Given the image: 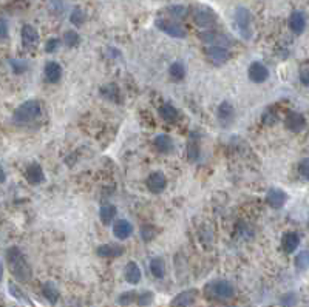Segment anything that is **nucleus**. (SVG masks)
I'll list each match as a JSON object with an SVG mask.
<instances>
[{"label":"nucleus","mask_w":309,"mask_h":307,"mask_svg":"<svg viewBox=\"0 0 309 307\" xmlns=\"http://www.w3.org/2000/svg\"><path fill=\"white\" fill-rule=\"evenodd\" d=\"M6 264L11 275L20 283H27L33 276L30 263L25 258L23 252L19 247H9L6 250Z\"/></svg>","instance_id":"obj_1"},{"label":"nucleus","mask_w":309,"mask_h":307,"mask_svg":"<svg viewBox=\"0 0 309 307\" xmlns=\"http://www.w3.org/2000/svg\"><path fill=\"white\" fill-rule=\"evenodd\" d=\"M41 114H42L41 102L36 100V99H31V100L23 102L22 105H19L16 108L14 116H12V121H14L16 124L25 125V124H31L36 119H39V118H41Z\"/></svg>","instance_id":"obj_2"},{"label":"nucleus","mask_w":309,"mask_h":307,"mask_svg":"<svg viewBox=\"0 0 309 307\" xmlns=\"http://www.w3.org/2000/svg\"><path fill=\"white\" fill-rule=\"evenodd\" d=\"M234 20H235V25H237V28H238L241 37H244L246 41H249L252 37V16H251V11L248 8H244V6H238L235 9Z\"/></svg>","instance_id":"obj_3"},{"label":"nucleus","mask_w":309,"mask_h":307,"mask_svg":"<svg viewBox=\"0 0 309 307\" xmlns=\"http://www.w3.org/2000/svg\"><path fill=\"white\" fill-rule=\"evenodd\" d=\"M206 292H209V295L215 300H230L235 295V289L232 286L230 281L226 279H216L209 286H206Z\"/></svg>","instance_id":"obj_4"},{"label":"nucleus","mask_w":309,"mask_h":307,"mask_svg":"<svg viewBox=\"0 0 309 307\" xmlns=\"http://www.w3.org/2000/svg\"><path fill=\"white\" fill-rule=\"evenodd\" d=\"M154 25H156L158 30L165 33L167 36L173 37V39H184V37L187 36V31L181 27V25L170 20V19H158L156 22H154Z\"/></svg>","instance_id":"obj_5"},{"label":"nucleus","mask_w":309,"mask_h":307,"mask_svg":"<svg viewBox=\"0 0 309 307\" xmlns=\"http://www.w3.org/2000/svg\"><path fill=\"white\" fill-rule=\"evenodd\" d=\"M193 22L201 28H210L216 23V14L209 6H197L193 11Z\"/></svg>","instance_id":"obj_6"},{"label":"nucleus","mask_w":309,"mask_h":307,"mask_svg":"<svg viewBox=\"0 0 309 307\" xmlns=\"http://www.w3.org/2000/svg\"><path fill=\"white\" fill-rule=\"evenodd\" d=\"M206 56L213 65H223L230 59V51L223 45H212L206 48Z\"/></svg>","instance_id":"obj_7"},{"label":"nucleus","mask_w":309,"mask_h":307,"mask_svg":"<svg viewBox=\"0 0 309 307\" xmlns=\"http://www.w3.org/2000/svg\"><path fill=\"white\" fill-rule=\"evenodd\" d=\"M285 125L292 133H302L306 129V119L299 111H289L285 118Z\"/></svg>","instance_id":"obj_8"},{"label":"nucleus","mask_w":309,"mask_h":307,"mask_svg":"<svg viewBox=\"0 0 309 307\" xmlns=\"http://www.w3.org/2000/svg\"><path fill=\"white\" fill-rule=\"evenodd\" d=\"M266 202L269 207H272L275 210H280L285 207V204L288 202V195L286 191H283L280 188H270L266 193Z\"/></svg>","instance_id":"obj_9"},{"label":"nucleus","mask_w":309,"mask_h":307,"mask_svg":"<svg viewBox=\"0 0 309 307\" xmlns=\"http://www.w3.org/2000/svg\"><path fill=\"white\" fill-rule=\"evenodd\" d=\"M248 76L254 84H263L269 78V70L261 62H252L248 70Z\"/></svg>","instance_id":"obj_10"},{"label":"nucleus","mask_w":309,"mask_h":307,"mask_svg":"<svg viewBox=\"0 0 309 307\" xmlns=\"http://www.w3.org/2000/svg\"><path fill=\"white\" fill-rule=\"evenodd\" d=\"M146 185L152 193L158 195V193H161V191H164V188L167 187V179L161 172H153L149 175Z\"/></svg>","instance_id":"obj_11"},{"label":"nucleus","mask_w":309,"mask_h":307,"mask_svg":"<svg viewBox=\"0 0 309 307\" xmlns=\"http://www.w3.org/2000/svg\"><path fill=\"white\" fill-rule=\"evenodd\" d=\"M216 116H218V121L223 127H227L230 125V122H234V118H235V108L234 105L230 104V102L224 100L218 107V111H216Z\"/></svg>","instance_id":"obj_12"},{"label":"nucleus","mask_w":309,"mask_h":307,"mask_svg":"<svg viewBox=\"0 0 309 307\" xmlns=\"http://www.w3.org/2000/svg\"><path fill=\"white\" fill-rule=\"evenodd\" d=\"M25 177H27V181L31 185H37V184L44 182L45 175H44V170H42L41 165H39L37 162H33V164L28 165L27 170H25Z\"/></svg>","instance_id":"obj_13"},{"label":"nucleus","mask_w":309,"mask_h":307,"mask_svg":"<svg viewBox=\"0 0 309 307\" xmlns=\"http://www.w3.org/2000/svg\"><path fill=\"white\" fill-rule=\"evenodd\" d=\"M22 44L27 48H36L39 44V31L33 27V25H25L22 28Z\"/></svg>","instance_id":"obj_14"},{"label":"nucleus","mask_w":309,"mask_h":307,"mask_svg":"<svg viewBox=\"0 0 309 307\" xmlns=\"http://www.w3.org/2000/svg\"><path fill=\"white\" fill-rule=\"evenodd\" d=\"M289 28L294 34L300 36L306 28V17L303 11H294L289 16Z\"/></svg>","instance_id":"obj_15"},{"label":"nucleus","mask_w":309,"mask_h":307,"mask_svg":"<svg viewBox=\"0 0 309 307\" xmlns=\"http://www.w3.org/2000/svg\"><path fill=\"white\" fill-rule=\"evenodd\" d=\"M44 74H45V81L50 84H57L62 78V67L57 62L51 60L48 62L45 68H44Z\"/></svg>","instance_id":"obj_16"},{"label":"nucleus","mask_w":309,"mask_h":307,"mask_svg":"<svg viewBox=\"0 0 309 307\" xmlns=\"http://www.w3.org/2000/svg\"><path fill=\"white\" fill-rule=\"evenodd\" d=\"M300 246V236L295 232H286L281 238V249L286 253H294Z\"/></svg>","instance_id":"obj_17"},{"label":"nucleus","mask_w":309,"mask_h":307,"mask_svg":"<svg viewBox=\"0 0 309 307\" xmlns=\"http://www.w3.org/2000/svg\"><path fill=\"white\" fill-rule=\"evenodd\" d=\"M133 233V225L127 219H118L113 224V235L118 239H127Z\"/></svg>","instance_id":"obj_18"},{"label":"nucleus","mask_w":309,"mask_h":307,"mask_svg":"<svg viewBox=\"0 0 309 307\" xmlns=\"http://www.w3.org/2000/svg\"><path fill=\"white\" fill-rule=\"evenodd\" d=\"M197 297H198V290L197 289L184 290L181 293H178V295L173 298L172 306H192L193 303L197 301Z\"/></svg>","instance_id":"obj_19"},{"label":"nucleus","mask_w":309,"mask_h":307,"mask_svg":"<svg viewBox=\"0 0 309 307\" xmlns=\"http://www.w3.org/2000/svg\"><path fill=\"white\" fill-rule=\"evenodd\" d=\"M124 253V249L116 244H102L96 249V255L101 258H118Z\"/></svg>","instance_id":"obj_20"},{"label":"nucleus","mask_w":309,"mask_h":307,"mask_svg":"<svg viewBox=\"0 0 309 307\" xmlns=\"http://www.w3.org/2000/svg\"><path fill=\"white\" fill-rule=\"evenodd\" d=\"M124 276L128 284H138L141 281V268L135 261H130L124 268Z\"/></svg>","instance_id":"obj_21"},{"label":"nucleus","mask_w":309,"mask_h":307,"mask_svg":"<svg viewBox=\"0 0 309 307\" xmlns=\"http://www.w3.org/2000/svg\"><path fill=\"white\" fill-rule=\"evenodd\" d=\"M200 137L197 133H190V137H189V144H187V156H189V161H197L200 158Z\"/></svg>","instance_id":"obj_22"},{"label":"nucleus","mask_w":309,"mask_h":307,"mask_svg":"<svg viewBox=\"0 0 309 307\" xmlns=\"http://www.w3.org/2000/svg\"><path fill=\"white\" fill-rule=\"evenodd\" d=\"M159 116L169 124H173L179 118V111L172 105V104H164L159 107Z\"/></svg>","instance_id":"obj_23"},{"label":"nucleus","mask_w":309,"mask_h":307,"mask_svg":"<svg viewBox=\"0 0 309 307\" xmlns=\"http://www.w3.org/2000/svg\"><path fill=\"white\" fill-rule=\"evenodd\" d=\"M153 144L159 153H170L173 150V140L167 134H158Z\"/></svg>","instance_id":"obj_24"},{"label":"nucleus","mask_w":309,"mask_h":307,"mask_svg":"<svg viewBox=\"0 0 309 307\" xmlns=\"http://www.w3.org/2000/svg\"><path fill=\"white\" fill-rule=\"evenodd\" d=\"M42 293L51 304H56L59 301V297H60L57 287L54 286V283H51V281H48V283H45L42 286Z\"/></svg>","instance_id":"obj_25"},{"label":"nucleus","mask_w":309,"mask_h":307,"mask_svg":"<svg viewBox=\"0 0 309 307\" xmlns=\"http://www.w3.org/2000/svg\"><path fill=\"white\" fill-rule=\"evenodd\" d=\"M200 37H201L203 42H209V44H213V45H223L224 46L226 44H229V41L226 39L224 36L218 34V33H213V31L203 33V34H200Z\"/></svg>","instance_id":"obj_26"},{"label":"nucleus","mask_w":309,"mask_h":307,"mask_svg":"<svg viewBox=\"0 0 309 307\" xmlns=\"http://www.w3.org/2000/svg\"><path fill=\"white\" fill-rule=\"evenodd\" d=\"M150 272L153 273L154 278H164L165 275V263L161 257H156L150 261Z\"/></svg>","instance_id":"obj_27"},{"label":"nucleus","mask_w":309,"mask_h":307,"mask_svg":"<svg viewBox=\"0 0 309 307\" xmlns=\"http://www.w3.org/2000/svg\"><path fill=\"white\" fill-rule=\"evenodd\" d=\"M116 213H118V209H116L114 206H111V204H107V206H102V207H101L99 218H101L102 222L108 225V224L114 219Z\"/></svg>","instance_id":"obj_28"},{"label":"nucleus","mask_w":309,"mask_h":307,"mask_svg":"<svg viewBox=\"0 0 309 307\" xmlns=\"http://www.w3.org/2000/svg\"><path fill=\"white\" fill-rule=\"evenodd\" d=\"M101 94L108 100L119 102V87L116 84H108L101 88Z\"/></svg>","instance_id":"obj_29"},{"label":"nucleus","mask_w":309,"mask_h":307,"mask_svg":"<svg viewBox=\"0 0 309 307\" xmlns=\"http://www.w3.org/2000/svg\"><path fill=\"white\" fill-rule=\"evenodd\" d=\"M169 74L173 81H183L186 76V68L181 62H173L169 67Z\"/></svg>","instance_id":"obj_30"},{"label":"nucleus","mask_w":309,"mask_h":307,"mask_svg":"<svg viewBox=\"0 0 309 307\" xmlns=\"http://www.w3.org/2000/svg\"><path fill=\"white\" fill-rule=\"evenodd\" d=\"M295 267L302 272L308 270L309 268V250H302L297 257H295Z\"/></svg>","instance_id":"obj_31"},{"label":"nucleus","mask_w":309,"mask_h":307,"mask_svg":"<svg viewBox=\"0 0 309 307\" xmlns=\"http://www.w3.org/2000/svg\"><path fill=\"white\" fill-rule=\"evenodd\" d=\"M70 22L74 25V27H81V25H84V22H85V12L82 11V8L76 6V8L71 11V14H70Z\"/></svg>","instance_id":"obj_32"},{"label":"nucleus","mask_w":309,"mask_h":307,"mask_svg":"<svg viewBox=\"0 0 309 307\" xmlns=\"http://www.w3.org/2000/svg\"><path fill=\"white\" fill-rule=\"evenodd\" d=\"M79 34H77L74 30H68L65 31V34H63V44H65L68 48H74L77 44H79Z\"/></svg>","instance_id":"obj_33"},{"label":"nucleus","mask_w":309,"mask_h":307,"mask_svg":"<svg viewBox=\"0 0 309 307\" xmlns=\"http://www.w3.org/2000/svg\"><path fill=\"white\" fill-rule=\"evenodd\" d=\"M9 67L12 68V73L14 74H22L28 70V63L25 60H19V59H11L9 60Z\"/></svg>","instance_id":"obj_34"},{"label":"nucleus","mask_w":309,"mask_h":307,"mask_svg":"<svg viewBox=\"0 0 309 307\" xmlns=\"http://www.w3.org/2000/svg\"><path fill=\"white\" fill-rule=\"evenodd\" d=\"M8 289H9V293H11V295L14 297V298H17L19 301H23V303H27V304H31V301L28 300V297L25 295V292H22L20 287H17L16 284L9 283V287H8Z\"/></svg>","instance_id":"obj_35"},{"label":"nucleus","mask_w":309,"mask_h":307,"mask_svg":"<svg viewBox=\"0 0 309 307\" xmlns=\"http://www.w3.org/2000/svg\"><path fill=\"white\" fill-rule=\"evenodd\" d=\"M136 298H138V293L136 292H133V290L124 292V293H121V295H119L118 303L122 304V306H128V304H132L133 301H136Z\"/></svg>","instance_id":"obj_36"},{"label":"nucleus","mask_w":309,"mask_h":307,"mask_svg":"<svg viewBox=\"0 0 309 307\" xmlns=\"http://www.w3.org/2000/svg\"><path fill=\"white\" fill-rule=\"evenodd\" d=\"M167 11L170 12V17H173V19H183V17H186L187 8L186 6H181V5H173L170 8H167Z\"/></svg>","instance_id":"obj_37"},{"label":"nucleus","mask_w":309,"mask_h":307,"mask_svg":"<svg viewBox=\"0 0 309 307\" xmlns=\"http://www.w3.org/2000/svg\"><path fill=\"white\" fill-rule=\"evenodd\" d=\"M141 236H143L144 241H152L154 236H156V228L153 225H144L141 228Z\"/></svg>","instance_id":"obj_38"},{"label":"nucleus","mask_w":309,"mask_h":307,"mask_svg":"<svg viewBox=\"0 0 309 307\" xmlns=\"http://www.w3.org/2000/svg\"><path fill=\"white\" fill-rule=\"evenodd\" d=\"M152 301H153V293H152V292L138 293L136 303H138L139 306H149V304H152Z\"/></svg>","instance_id":"obj_39"},{"label":"nucleus","mask_w":309,"mask_h":307,"mask_svg":"<svg viewBox=\"0 0 309 307\" xmlns=\"http://www.w3.org/2000/svg\"><path fill=\"white\" fill-rule=\"evenodd\" d=\"M299 175L305 179V181H309V158L300 161V164H299Z\"/></svg>","instance_id":"obj_40"},{"label":"nucleus","mask_w":309,"mask_h":307,"mask_svg":"<svg viewBox=\"0 0 309 307\" xmlns=\"http://www.w3.org/2000/svg\"><path fill=\"white\" fill-rule=\"evenodd\" d=\"M60 46V41L57 39V37H51L50 41H47L45 44V51L47 53H54V51H57Z\"/></svg>","instance_id":"obj_41"},{"label":"nucleus","mask_w":309,"mask_h":307,"mask_svg":"<svg viewBox=\"0 0 309 307\" xmlns=\"http://www.w3.org/2000/svg\"><path fill=\"white\" fill-rule=\"evenodd\" d=\"M263 124L264 125H274L277 121H278V118H277V113H274V111H266L264 114H263Z\"/></svg>","instance_id":"obj_42"},{"label":"nucleus","mask_w":309,"mask_h":307,"mask_svg":"<svg viewBox=\"0 0 309 307\" xmlns=\"http://www.w3.org/2000/svg\"><path fill=\"white\" fill-rule=\"evenodd\" d=\"M299 78H300V82H302L305 87H309V65H303V67L300 68Z\"/></svg>","instance_id":"obj_43"},{"label":"nucleus","mask_w":309,"mask_h":307,"mask_svg":"<svg viewBox=\"0 0 309 307\" xmlns=\"http://www.w3.org/2000/svg\"><path fill=\"white\" fill-rule=\"evenodd\" d=\"M8 39V22L0 17V41Z\"/></svg>","instance_id":"obj_44"},{"label":"nucleus","mask_w":309,"mask_h":307,"mask_svg":"<svg viewBox=\"0 0 309 307\" xmlns=\"http://www.w3.org/2000/svg\"><path fill=\"white\" fill-rule=\"evenodd\" d=\"M281 304H285V306L295 304V295H294V293H286V295H283L281 297Z\"/></svg>","instance_id":"obj_45"},{"label":"nucleus","mask_w":309,"mask_h":307,"mask_svg":"<svg viewBox=\"0 0 309 307\" xmlns=\"http://www.w3.org/2000/svg\"><path fill=\"white\" fill-rule=\"evenodd\" d=\"M5 179H6L5 172H3V169H2V165H0V182H5Z\"/></svg>","instance_id":"obj_46"},{"label":"nucleus","mask_w":309,"mask_h":307,"mask_svg":"<svg viewBox=\"0 0 309 307\" xmlns=\"http://www.w3.org/2000/svg\"><path fill=\"white\" fill-rule=\"evenodd\" d=\"M2 278H3V265L0 263V281H2Z\"/></svg>","instance_id":"obj_47"}]
</instances>
